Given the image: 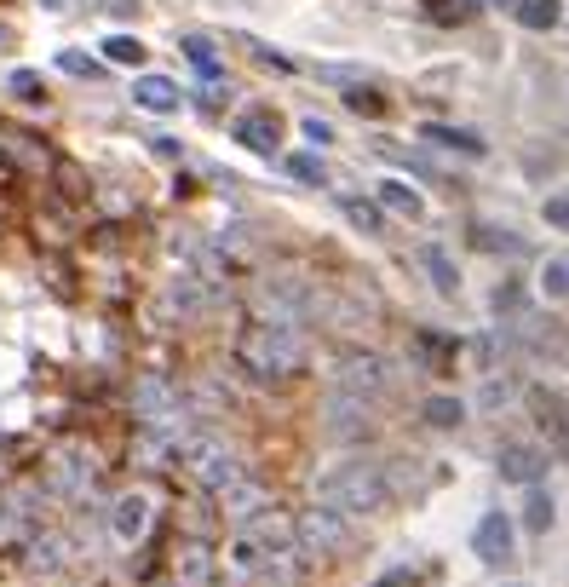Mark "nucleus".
<instances>
[{
    "label": "nucleus",
    "instance_id": "obj_1",
    "mask_svg": "<svg viewBox=\"0 0 569 587\" xmlns=\"http://www.w3.org/2000/svg\"><path fill=\"white\" fill-rule=\"evenodd\" d=\"M236 363L259 386H288L305 369V340L288 323H265L259 317V323H248V329L236 334Z\"/></svg>",
    "mask_w": 569,
    "mask_h": 587
},
{
    "label": "nucleus",
    "instance_id": "obj_2",
    "mask_svg": "<svg viewBox=\"0 0 569 587\" xmlns=\"http://www.w3.org/2000/svg\"><path fill=\"white\" fill-rule=\"evenodd\" d=\"M317 495L340 513H380V507H391V478L368 461H345V467L322 472Z\"/></svg>",
    "mask_w": 569,
    "mask_h": 587
},
{
    "label": "nucleus",
    "instance_id": "obj_3",
    "mask_svg": "<svg viewBox=\"0 0 569 587\" xmlns=\"http://www.w3.org/2000/svg\"><path fill=\"white\" fill-rule=\"evenodd\" d=\"M184 467H190V478H196L202 490L219 495L230 478L242 472V455H236V444L219 438V432H190V438H184Z\"/></svg>",
    "mask_w": 569,
    "mask_h": 587
},
{
    "label": "nucleus",
    "instance_id": "obj_4",
    "mask_svg": "<svg viewBox=\"0 0 569 587\" xmlns=\"http://www.w3.org/2000/svg\"><path fill=\"white\" fill-rule=\"evenodd\" d=\"M133 415H138V426H150V432H179L184 415H190V403L179 398V386H173V380L144 375L133 386Z\"/></svg>",
    "mask_w": 569,
    "mask_h": 587
},
{
    "label": "nucleus",
    "instance_id": "obj_5",
    "mask_svg": "<svg viewBox=\"0 0 569 587\" xmlns=\"http://www.w3.org/2000/svg\"><path fill=\"white\" fill-rule=\"evenodd\" d=\"M334 386H340V392L380 398V392H391V363L374 357V352H345V357H334Z\"/></svg>",
    "mask_w": 569,
    "mask_h": 587
},
{
    "label": "nucleus",
    "instance_id": "obj_6",
    "mask_svg": "<svg viewBox=\"0 0 569 587\" xmlns=\"http://www.w3.org/2000/svg\"><path fill=\"white\" fill-rule=\"evenodd\" d=\"M345 547V513L340 507H305L299 513V553H311V559H328V553H340Z\"/></svg>",
    "mask_w": 569,
    "mask_h": 587
},
{
    "label": "nucleus",
    "instance_id": "obj_7",
    "mask_svg": "<svg viewBox=\"0 0 569 587\" xmlns=\"http://www.w3.org/2000/svg\"><path fill=\"white\" fill-rule=\"evenodd\" d=\"M322 426H328V438H368L374 432L368 398L363 392H334V398L322 403Z\"/></svg>",
    "mask_w": 569,
    "mask_h": 587
},
{
    "label": "nucleus",
    "instance_id": "obj_8",
    "mask_svg": "<svg viewBox=\"0 0 569 587\" xmlns=\"http://www.w3.org/2000/svg\"><path fill=\"white\" fill-rule=\"evenodd\" d=\"M242 536H253L259 547H294L299 541V518L294 513H282V507H259L253 518H242Z\"/></svg>",
    "mask_w": 569,
    "mask_h": 587
},
{
    "label": "nucleus",
    "instance_id": "obj_9",
    "mask_svg": "<svg viewBox=\"0 0 569 587\" xmlns=\"http://www.w3.org/2000/svg\"><path fill=\"white\" fill-rule=\"evenodd\" d=\"M87 484H92V461L81 455V449H58V455L46 461V490L87 495Z\"/></svg>",
    "mask_w": 569,
    "mask_h": 587
},
{
    "label": "nucleus",
    "instance_id": "obj_10",
    "mask_svg": "<svg viewBox=\"0 0 569 587\" xmlns=\"http://www.w3.org/2000/svg\"><path fill=\"white\" fill-rule=\"evenodd\" d=\"M478 559L489 564V570H501V564H512V547H518V541H512V518L506 513H483L478 518Z\"/></svg>",
    "mask_w": 569,
    "mask_h": 587
},
{
    "label": "nucleus",
    "instance_id": "obj_11",
    "mask_svg": "<svg viewBox=\"0 0 569 587\" xmlns=\"http://www.w3.org/2000/svg\"><path fill=\"white\" fill-rule=\"evenodd\" d=\"M524 403L535 409V426L547 432L552 444H569V409L552 386H524Z\"/></svg>",
    "mask_w": 569,
    "mask_h": 587
},
{
    "label": "nucleus",
    "instance_id": "obj_12",
    "mask_svg": "<svg viewBox=\"0 0 569 587\" xmlns=\"http://www.w3.org/2000/svg\"><path fill=\"white\" fill-rule=\"evenodd\" d=\"M276 139H282V121L271 110H242L236 116V144H248L253 156H276Z\"/></svg>",
    "mask_w": 569,
    "mask_h": 587
},
{
    "label": "nucleus",
    "instance_id": "obj_13",
    "mask_svg": "<svg viewBox=\"0 0 569 587\" xmlns=\"http://www.w3.org/2000/svg\"><path fill=\"white\" fill-rule=\"evenodd\" d=\"M110 530L121 541H138L144 530H150V495H138V490H127V495H115V507H110Z\"/></svg>",
    "mask_w": 569,
    "mask_h": 587
},
{
    "label": "nucleus",
    "instance_id": "obj_14",
    "mask_svg": "<svg viewBox=\"0 0 569 587\" xmlns=\"http://www.w3.org/2000/svg\"><path fill=\"white\" fill-rule=\"evenodd\" d=\"M501 478L506 484H541V478H547V455L535 444H506L501 449Z\"/></svg>",
    "mask_w": 569,
    "mask_h": 587
},
{
    "label": "nucleus",
    "instance_id": "obj_15",
    "mask_svg": "<svg viewBox=\"0 0 569 587\" xmlns=\"http://www.w3.org/2000/svg\"><path fill=\"white\" fill-rule=\"evenodd\" d=\"M219 501H225L230 518H253L259 507H271V490H265L259 478H248V472H236L225 490H219Z\"/></svg>",
    "mask_w": 569,
    "mask_h": 587
},
{
    "label": "nucleus",
    "instance_id": "obj_16",
    "mask_svg": "<svg viewBox=\"0 0 569 587\" xmlns=\"http://www.w3.org/2000/svg\"><path fill=\"white\" fill-rule=\"evenodd\" d=\"M173 582L179 587H207L213 582V547L207 541H184L173 553Z\"/></svg>",
    "mask_w": 569,
    "mask_h": 587
},
{
    "label": "nucleus",
    "instance_id": "obj_17",
    "mask_svg": "<svg viewBox=\"0 0 569 587\" xmlns=\"http://www.w3.org/2000/svg\"><path fill=\"white\" fill-rule=\"evenodd\" d=\"M512 403H524V380L489 369V380L478 386V415H501V409H512Z\"/></svg>",
    "mask_w": 569,
    "mask_h": 587
},
{
    "label": "nucleus",
    "instance_id": "obj_18",
    "mask_svg": "<svg viewBox=\"0 0 569 587\" xmlns=\"http://www.w3.org/2000/svg\"><path fill=\"white\" fill-rule=\"evenodd\" d=\"M133 104L138 110H150V116H173L184 98H179V87H173L167 75H144V81L133 87Z\"/></svg>",
    "mask_w": 569,
    "mask_h": 587
},
{
    "label": "nucleus",
    "instance_id": "obj_19",
    "mask_svg": "<svg viewBox=\"0 0 569 587\" xmlns=\"http://www.w3.org/2000/svg\"><path fill=\"white\" fill-rule=\"evenodd\" d=\"M420 139L443 144V150H460V156H483L489 144H483V133H466V127H443V121H426V133Z\"/></svg>",
    "mask_w": 569,
    "mask_h": 587
},
{
    "label": "nucleus",
    "instance_id": "obj_20",
    "mask_svg": "<svg viewBox=\"0 0 569 587\" xmlns=\"http://www.w3.org/2000/svg\"><path fill=\"white\" fill-rule=\"evenodd\" d=\"M0 150H12V162H23L29 173H46V167H52V156H46V144H35V133H6Z\"/></svg>",
    "mask_w": 569,
    "mask_h": 587
},
{
    "label": "nucleus",
    "instance_id": "obj_21",
    "mask_svg": "<svg viewBox=\"0 0 569 587\" xmlns=\"http://www.w3.org/2000/svg\"><path fill=\"white\" fill-rule=\"evenodd\" d=\"M420 271L437 282V294H449V300L460 294V277H455V265H449V254H443V248H420Z\"/></svg>",
    "mask_w": 569,
    "mask_h": 587
},
{
    "label": "nucleus",
    "instance_id": "obj_22",
    "mask_svg": "<svg viewBox=\"0 0 569 587\" xmlns=\"http://www.w3.org/2000/svg\"><path fill=\"white\" fill-rule=\"evenodd\" d=\"M340 213L363 236H380V231H386V208H374V202H363V196H340Z\"/></svg>",
    "mask_w": 569,
    "mask_h": 587
},
{
    "label": "nucleus",
    "instance_id": "obj_23",
    "mask_svg": "<svg viewBox=\"0 0 569 587\" xmlns=\"http://www.w3.org/2000/svg\"><path fill=\"white\" fill-rule=\"evenodd\" d=\"M380 208H386V213H397V219H420V213H426V202H420V196H414L409 185H397V179H386V185H380Z\"/></svg>",
    "mask_w": 569,
    "mask_h": 587
},
{
    "label": "nucleus",
    "instance_id": "obj_24",
    "mask_svg": "<svg viewBox=\"0 0 569 587\" xmlns=\"http://www.w3.org/2000/svg\"><path fill=\"white\" fill-rule=\"evenodd\" d=\"M230 564H236V576H259V570L271 564V547H259L253 536H236V547H230Z\"/></svg>",
    "mask_w": 569,
    "mask_h": 587
},
{
    "label": "nucleus",
    "instance_id": "obj_25",
    "mask_svg": "<svg viewBox=\"0 0 569 587\" xmlns=\"http://www.w3.org/2000/svg\"><path fill=\"white\" fill-rule=\"evenodd\" d=\"M69 559V541L64 536H35L29 541V570H58Z\"/></svg>",
    "mask_w": 569,
    "mask_h": 587
},
{
    "label": "nucleus",
    "instance_id": "obj_26",
    "mask_svg": "<svg viewBox=\"0 0 569 587\" xmlns=\"http://www.w3.org/2000/svg\"><path fill=\"white\" fill-rule=\"evenodd\" d=\"M420 415H426V426H437V432H455V426L466 421V409H460L455 398H426Z\"/></svg>",
    "mask_w": 569,
    "mask_h": 587
},
{
    "label": "nucleus",
    "instance_id": "obj_27",
    "mask_svg": "<svg viewBox=\"0 0 569 587\" xmlns=\"http://www.w3.org/2000/svg\"><path fill=\"white\" fill-rule=\"evenodd\" d=\"M512 12H518V24L524 29H552L558 24V0H518Z\"/></svg>",
    "mask_w": 569,
    "mask_h": 587
},
{
    "label": "nucleus",
    "instance_id": "obj_28",
    "mask_svg": "<svg viewBox=\"0 0 569 587\" xmlns=\"http://www.w3.org/2000/svg\"><path fill=\"white\" fill-rule=\"evenodd\" d=\"M541 288H547V300H569V254H552L541 265Z\"/></svg>",
    "mask_w": 569,
    "mask_h": 587
},
{
    "label": "nucleus",
    "instance_id": "obj_29",
    "mask_svg": "<svg viewBox=\"0 0 569 587\" xmlns=\"http://www.w3.org/2000/svg\"><path fill=\"white\" fill-rule=\"evenodd\" d=\"M184 58H190L207 81H219V58H213V41H207V35H184Z\"/></svg>",
    "mask_w": 569,
    "mask_h": 587
},
{
    "label": "nucleus",
    "instance_id": "obj_30",
    "mask_svg": "<svg viewBox=\"0 0 569 587\" xmlns=\"http://www.w3.org/2000/svg\"><path fill=\"white\" fill-rule=\"evenodd\" d=\"M524 524L535 530V536H541V530H552V495L535 490V484H529V501H524Z\"/></svg>",
    "mask_w": 569,
    "mask_h": 587
},
{
    "label": "nucleus",
    "instance_id": "obj_31",
    "mask_svg": "<svg viewBox=\"0 0 569 587\" xmlns=\"http://www.w3.org/2000/svg\"><path fill=\"white\" fill-rule=\"evenodd\" d=\"M104 58H110V64H144V41H133V35H110V41H104Z\"/></svg>",
    "mask_w": 569,
    "mask_h": 587
},
{
    "label": "nucleus",
    "instance_id": "obj_32",
    "mask_svg": "<svg viewBox=\"0 0 569 587\" xmlns=\"http://www.w3.org/2000/svg\"><path fill=\"white\" fill-rule=\"evenodd\" d=\"M12 98H23V104H41V98H46L41 75H35V70H12Z\"/></svg>",
    "mask_w": 569,
    "mask_h": 587
},
{
    "label": "nucleus",
    "instance_id": "obj_33",
    "mask_svg": "<svg viewBox=\"0 0 569 587\" xmlns=\"http://www.w3.org/2000/svg\"><path fill=\"white\" fill-rule=\"evenodd\" d=\"M345 104H351V110H357V116H380V110H386V104H380V98L368 93L363 81H351V93H345Z\"/></svg>",
    "mask_w": 569,
    "mask_h": 587
},
{
    "label": "nucleus",
    "instance_id": "obj_34",
    "mask_svg": "<svg viewBox=\"0 0 569 587\" xmlns=\"http://www.w3.org/2000/svg\"><path fill=\"white\" fill-rule=\"evenodd\" d=\"M472 248H495V254H524L518 236H495V231H472Z\"/></svg>",
    "mask_w": 569,
    "mask_h": 587
},
{
    "label": "nucleus",
    "instance_id": "obj_35",
    "mask_svg": "<svg viewBox=\"0 0 569 587\" xmlns=\"http://www.w3.org/2000/svg\"><path fill=\"white\" fill-rule=\"evenodd\" d=\"M58 70H64V75H81V81H92V75H98V64H92L87 52H58Z\"/></svg>",
    "mask_w": 569,
    "mask_h": 587
},
{
    "label": "nucleus",
    "instance_id": "obj_36",
    "mask_svg": "<svg viewBox=\"0 0 569 587\" xmlns=\"http://www.w3.org/2000/svg\"><path fill=\"white\" fill-rule=\"evenodd\" d=\"M288 173H294V179H305V185H322V179H328L317 156H288Z\"/></svg>",
    "mask_w": 569,
    "mask_h": 587
},
{
    "label": "nucleus",
    "instance_id": "obj_37",
    "mask_svg": "<svg viewBox=\"0 0 569 587\" xmlns=\"http://www.w3.org/2000/svg\"><path fill=\"white\" fill-rule=\"evenodd\" d=\"M374 587H420V564H397V570H386Z\"/></svg>",
    "mask_w": 569,
    "mask_h": 587
},
{
    "label": "nucleus",
    "instance_id": "obj_38",
    "mask_svg": "<svg viewBox=\"0 0 569 587\" xmlns=\"http://www.w3.org/2000/svg\"><path fill=\"white\" fill-rule=\"evenodd\" d=\"M420 6H426L432 18H443V24H460V18L472 12V6H455V0H420Z\"/></svg>",
    "mask_w": 569,
    "mask_h": 587
},
{
    "label": "nucleus",
    "instance_id": "obj_39",
    "mask_svg": "<svg viewBox=\"0 0 569 587\" xmlns=\"http://www.w3.org/2000/svg\"><path fill=\"white\" fill-rule=\"evenodd\" d=\"M253 58H259L265 70H276V75H294V58H282V52H271V47H253Z\"/></svg>",
    "mask_w": 569,
    "mask_h": 587
},
{
    "label": "nucleus",
    "instance_id": "obj_40",
    "mask_svg": "<svg viewBox=\"0 0 569 587\" xmlns=\"http://www.w3.org/2000/svg\"><path fill=\"white\" fill-rule=\"evenodd\" d=\"M518 306H524V288H518V282L495 288V311H518Z\"/></svg>",
    "mask_w": 569,
    "mask_h": 587
},
{
    "label": "nucleus",
    "instance_id": "obj_41",
    "mask_svg": "<svg viewBox=\"0 0 569 587\" xmlns=\"http://www.w3.org/2000/svg\"><path fill=\"white\" fill-rule=\"evenodd\" d=\"M547 225L569 231V196H552V202H547Z\"/></svg>",
    "mask_w": 569,
    "mask_h": 587
},
{
    "label": "nucleus",
    "instance_id": "obj_42",
    "mask_svg": "<svg viewBox=\"0 0 569 587\" xmlns=\"http://www.w3.org/2000/svg\"><path fill=\"white\" fill-rule=\"evenodd\" d=\"M305 139H311V144H334V127L311 116V121H305Z\"/></svg>",
    "mask_w": 569,
    "mask_h": 587
},
{
    "label": "nucleus",
    "instance_id": "obj_43",
    "mask_svg": "<svg viewBox=\"0 0 569 587\" xmlns=\"http://www.w3.org/2000/svg\"><path fill=\"white\" fill-rule=\"evenodd\" d=\"M478 6H489V12H512L518 0H478Z\"/></svg>",
    "mask_w": 569,
    "mask_h": 587
},
{
    "label": "nucleus",
    "instance_id": "obj_44",
    "mask_svg": "<svg viewBox=\"0 0 569 587\" xmlns=\"http://www.w3.org/2000/svg\"><path fill=\"white\" fill-rule=\"evenodd\" d=\"M41 6H46V12H58V6H64V0H41Z\"/></svg>",
    "mask_w": 569,
    "mask_h": 587
},
{
    "label": "nucleus",
    "instance_id": "obj_45",
    "mask_svg": "<svg viewBox=\"0 0 569 587\" xmlns=\"http://www.w3.org/2000/svg\"><path fill=\"white\" fill-rule=\"evenodd\" d=\"M6 41H12V35H6V24H0V47H6Z\"/></svg>",
    "mask_w": 569,
    "mask_h": 587
}]
</instances>
